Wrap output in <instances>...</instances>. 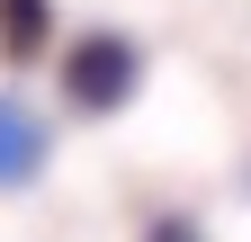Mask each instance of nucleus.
<instances>
[{"mask_svg": "<svg viewBox=\"0 0 251 242\" xmlns=\"http://www.w3.org/2000/svg\"><path fill=\"white\" fill-rule=\"evenodd\" d=\"M144 72V54L126 45V36H81L72 54H63V90H72V108H117L126 90H135Z\"/></svg>", "mask_w": 251, "mask_h": 242, "instance_id": "nucleus-1", "label": "nucleus"}, {"mask_svg": "<svg viewBox=\"0 0 251 242\" xmlns=\"http://www.w3.org/2000/svg\"><path fill=\"white\" fill-rule=\"evenodd\" d=\"M36 45H45V0H0V54L27 63Z\"/></svg>", "mask_w": 251, "mask_h": 242, "instance_id": "nucleus-3", "label": "nucleus"}, {"mask_svg": "<svg viewBox=\"0 0 251 242\" xmlns=\"http://www.w3.org/2000/svg\"><path fill=\"white\" fill-rule=\"evenodd\" d=\"M152 242H188V233H179V216H171V224H162V233H152Z\"/></svg>", "mask_w": 251, "mask_h": 242, "instance_id": "nucleus-4", "label": "nucleus"}, {"mask_svg": "<svg viewBox=\"0 0 251 242\" xmlns=\"http://www.w3.org/2000/svg\"><path fill=\"white\" fill-rule=\"evenodd\" d=\"M45 170V126L27 99H0V189H27Z\"/></svg>", "mask_w": 251, "mask_h": 242, "instance_id": "nucleus-2", "label": "nucleus"}]
</instances>
